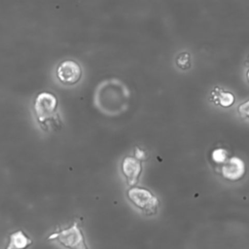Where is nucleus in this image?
Masks as SVG:
<instances>
[{"label":"nucleus","mask_w":249,"mask_h":249,"mask_svg":"<svg viewBox=\"0 0 249 249\" xmlns=\"http://www.w3.org/2000/svg\"><path fill=\"white\" fill-rule=\"evenodd\" d=\"M57 106V99L53 93L43 91L37 94L34 100L33 109L36 119L42 128H46V124L48 122L58 121Z\"/></svg>","instance_id":"f257e3e1"},{"label":"nucleus","mask_w":249,"mask_h":249,"mask_svg":"<svg viewBox=\"0 0 249 249\" xmlns=\"http://www.w3.org/2000/svg\"><path fill=\"white\" fill-rule=\"evenodd\" d=\"M127 197L129 201L145 215H154L157 213L160 202L157 196L149 190L132 186L127 190Z\"/></svg>","instance_id":"f03ea898"},{"label":"nucleus","mask_w":249,"mask_h":249,"mask_svg":"<svg viewBox=\"0 0 249 249\" xmlns=\"http://www.w3.org/2000/svg\"><path fill=\"white\" fill-rule=\"evenodd\" d=\"M48 239H55L59 244L67 249H89L86 242L84 233L76 222L71 224L68 228L50 234Z\"/></svg>","instance_id":"7ed1b4c3"},{"label":"nucleus","mask_w":249,"mask_h":249,"mask_svg":"<svg viewBox=\"0 0 249 249\" xmlns=\"http://www.w3.org/2000/svg\"><path fill=\"white\" fill-rule=\"evenodd\" d=\"M82 68L75 60L67 59L58 64L56 67V77L59 82L66 86L77 84L82 78Z\"/></svg>","instance_id":"20e7f679"},{"label":"nucleus","mask_w":249,"mask_h":249,"mask_svg":"<svg viewBox=\"0 0 249 249\" xmlns=\"http://www.w3.org/2000/svg\"><path fill=\"white\" fill-rule=\"evenodd\" d=\"M122 172L126 183L130 187L135 186L142 172L141 160H137L135 157H125L122 161Z\"/></svg>","instance_id":"39448f33"},{"label":"nucleus","mask_w":249,"mask_h":249,"mask_svg":"<svg viewBox=\"0 0 249 249\" xmlns=\"http://www.w3.org/2000/svg\"><path fill=\"white\" fill-rule=\"evenodd\" d=\"M224 178L230 181L240 180L245 173V164L242 160L237 157L228 159L221 169Z\"/></svg>","instance_id":"423d86ee"},{"label":"nucleus","mask_w":249,"mask_h":249,"mask_svg":"<svg viewBox=\"0 0 249 249\" xmlns=\"http://www.w3.org/2000/svg\"><path fill=\"white\" fill-rule=\"evenodd\" d=\"M32 243V239L23 231L18 230L9 235V241L5 249H27Z\"/></svg>","instance_id":"0eeeda50"},{"label":"nucleus","mask_w":249,"mask_h":249,"mask_svg":"<svg viewBox=\"0 0 249 249\" xmlns=\"http://www.w3.org/2000/svg\"><path fill=\"white\" fill-rule=\"evenodd\" d=\"M210 100L216 105L228 108L234 103L235 98L231 92L226 91L219 87H215L210 93Z\"/></svg>","instance_id":"6e6552de"},{"label":"nucleus","mask_w":249,"mask_h":249,"mask_svg":"<svg viewBox=\"0 0 249 249\" xmlns=\"http://www.w3.org/2000/svg\"><path fill=\"white\" fill-rule=\"evenodd\" d=\"M176 65L182 70H188L191 67V55L189 53H181L176 57Z\"/></svg>","instance_id":"1a4fd4ad"},{"label":"nucleus","mask_w":249,"mask_h":249,"mask_svg":"<svg viewBox=\"0 0 249 249\" xmlns=\"http://www.w3.org/2000/svg\"><path fill=\"white\" fill-rule=\"evenodd\" d=\"M212 159L214 161L220 163V162H225L228 160L227 157V151L224 149H216L212 153Z\"/></svg>","instance_id":"9d476101"},{"label":"nucleus","mask_w":249,"mask_h":249,"mask_svg":"<svg viewBox=\"0 0 249 249\" xmlns=\"http://www.w3.org/2000/svg\"><path fill=\"white\" fill-rule=\"evenodd\" d=\"M238 112L241 116L249 119V100L243 102L238 106Z\"/></svg>","instance_id":"9b49d317"},{"label":"nucleus","mask_w":249,"mask_h":249,"mask_svg":"<svg viewBox=\"0 0 249 249\" xmlns=\"http://www.w3.org/2000/svg\"><path fill=\"white\" fill-rule=\"evenodd\" d=\"M134 157L139 160H145L147 159V153L143 149H141L139 147H135Z\"/></svg>","instance_id":"f8f14e48"},{"label":"nucleus","mask_w":249,"mask_h":249,"mask_svg":"<svg viewBox=\"0 0 249 249\" xmlns=\"http://www.w3.org/2000/svg\"><path fill=\"white\" fill-rule=\"evenodd\" d=\"M246 78H247V82L249 83V69H248V71L246 73Z\"/></svg>","instance_id":"ddd939ff"}]
</instances>
